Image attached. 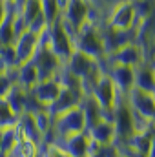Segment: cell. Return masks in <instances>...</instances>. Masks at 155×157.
<instances>
[{"label":"cell","instance_id":"4fadbf2b","mask_svg":"<svg viewBox=\"0 0 155 157\" xmlns=\"http://www.w3.org/2000/svg\"><path fill=\"white\" fill-rule=\"evenodd\" d=\"M126 101L130 104V108L133 110V113H137L139 117L146 119V121H153L155 119V102H153V93L150 91H142L139 88H133L128 95Z\"/></svg>","mask_w":155,"mask_h":157},{"label":"cell","instance_id":"ac0fdd59","mask_svg":"<svg viewBox=\"0 0 155 157\" xmlns=\"http://www.w3.org/2000/svg\"><path fill=\"white\" fill-rule=\"evenodd\" d=\"M13 75H15V84L31 91L37 84L40 82L39 71L35 68V64L29 60V62H24V64H18L15 70H13Z\"/></svg>","mask_w":155,"mask_h":157},{"label":"cell","instance_id":"4316f807","mask_svg":"<svg viewBox=\"0 0 155 157\" xmlns=\"http://www.w3.org/2000/svg\"><path fill=\"white\" fill-rule=\"evenodd\" d=\"M39 157H71L59 143L53 141H44L40 144V154Z\"/></svg>","mask_w":155,"mask_h":157},{"label":"cell","instance_id":"9c48e42d","mask_svg":"<svg viewBox=\"0 0 155 157\" xmlns=\"http://www.w3.org/2000/svg\"><path fill=\"white\" fill-rule=\"evenodd\" d=\"M44 39V33H37L33 29H24L13 42V48H15V53H17V60L18 64H24V62H29L33 59V55L37 53L39 46L42 44Z\"/></svg>","mask_w":155,"mask_h":157},{"label":"cell","instance_id":"277c9868","mask_svg":"<svg viewBox=\"0 0 155 157\" xmlns=\"http://www.w3.org/2000/svg\"><path fill=\"white\" fill-rule=\"evenodd\" d=\"M88 95H91V99L99 104V108L102 110L104 117L110 119L112 117V112H113V108L119 102V99H120L122 93H119L113 78L110 77V73L102 71L99 75V78L95 80V84L91 86V90H89Z\"/></svg>","mask_w":155,"mask_h":157},{"label":"cell","instance_id":"1f68e13d","mask_svg":"<svg viewBox=\"0 0 155 157\" xmlns=\"http://www.w3.org/2000/svg\"><path fill=\"white\" fill-rule=\"evenodd\" d=\"M148 157H155V133H153V139H152V146H150Z\"/></svg>","mask_w":155,"mask_h":157},{"label":"cell","instance_id":"83f0119b","mask_svg":"<svg viewBox=\"0 0 155 157\" xmlns=\"http://www.w3.org/2000/svg\"><path fill=\"white\" fill-rule=\"evenodd\" d=\"M13 86H15V75H13V71H7V70L0 71V99L7 97V93L13 90Z\"/></svg>","mask_w":155,"mask_h":157},{"label":"cell","instance_id":"f546056e","mask_svg":"<svg viewBox=\"0 0 155 157\" xmlns=\"http://www.w3.org/2000/svg\"><path fill=\"white\" fill-rule=\"evenodd\" d=\"M9 9H11V4H7L6 0H0V24H2V22H4V18L7 17Z\"/></svg>","mask_w":155,"mask_h":157},{"label":"cell","instance_id":"9a60e30c","mask_svg":"<svg viewBox=\"0 0 155 157\" xmlns=\"http://www.w3.org/2000/svg\"><path fill=\"white\" fill-rule=\"evenodd\" d=\"M86 132H88L91 143L97 148H106V146L115 144V128H113L112 119L102 117L100 121H97L95 124L88 126Z\"/></svg>","mask_w":155,"mask_h":157},{"label":"cell","instance_id":"30bf717a","mask_svg":"<svg viewBox=\"0 0 155 157\" xmlns=\"http://www.w3.org/2000/svg\"><path fill=\"white\" fill-rule=\"evenodd\" d=\"M64 68H66L71 75H75L78 80H84V78H88L89 75H93V73L100 68V62L95 60V59H91L89 55L78 51V49H73V53L70 55V59L64 62Z\"/></svg>","mask_w":155,"mask_h":157},{"label":"cell","instance_id":"f1b7e54d","mask_svg":"<svg viewBox=\"0 0 155 157\" xmlns=\"http://www.w3.org/2000/svg\"><path fill=\"white\" fill-rule=\"evenodd\" d=\"M40 4H42V15L46 17L47 24L57 20V18H60L59 17V9H57V0H40Z\"/></svg>","mask_w":155,"mask_h":157},{"label":"cell","instance_id":"3957f363","mask_svg":"<svg viewBox=\"0 0 155 157\" xmlns=\"http://www.w3.org/2000/svg\"><path fill=\"white\" fill-rule=\"evenodd\" d=\"M44 40L49 46V49L62 60V64L70 59V55L75 49V46H73V35L64 26V22L60 18L49 22V26H47V29L44 33Z\"/></svg>","mask_w":155,"mask_h":157},{"label":"cell","instance_id":"7a4b0ae2","mask_svg":"<svg viewBox=\"0 0 155 157\" xmlns=\"http://www.w3.org/2000/svg\"><path fill=\"white\" fill-rule=\"evenodd\" d=\"M86 130V117H84V112L80 106H75L57 117H53V128L47 135L46 141H60L64 137H70V135H75Z\"/></svg>","mask_w":155,"mask_h":157},{"label":"cell","instance_id":"7c38bea8","mask_svg":"<svg viewBox=\"0 0 155 157\" xmlns=\"http://www.w3.org/2000/svg\"><path fill=\"white\" fill-rule=\"evenodd\" d=\"M102 70L110 73V77L113 78L119 93L128 95L133 88H135V70L131 66H122V64H110L106 60L100 62Z\"/></svg>","mask_w":155,"mask_h":157},{"label":"cell","instance_id":"5bb4252c","mask_svg":"<svg viewBox=\"0 0 155 157\" xmlns=\"http://www.w3.org/2000/svg\"><path fill=\"white\" fill-rule=\"evenodd\" d=\"M68 154L71 157H91L99 148L91 143L88 132H80V133H75V135H70V137H64L60 141H57Z\"/></svg>","mask_w":155,"mask_h":157},{"label":"cell","instance_id":"4dcf8cb0","mask_svg":"<svg viewBox=\"0 0 155 157\" xmlns=\"http://www.w3.org/2000/svg\"><path fill=\"white\" fill-rule=\"evenodd\" d=\"M70 2H71V0H57V9H59V17H62V15H64V11L68 9Z\"/></svg>","mask_w":155,"mask_h":157},{"label":"cell","instance_id":"d6986e66","mask_svg":"<svg viewBox=\"0 0 155 157\" xmlns=\"http://www.w3.org/2000/svg\"><path fill=\"white\" fill-rule=\"evenodd\" d=\"M133 70H135V88H139L142 91L155 93V70L152 62L144 60L139 66H135Z\"/></svg>","mask_w":155,"mask_h":157},{"label":"cell","instance_id":"52a82bcc","mask_svg":"<svg viewBox=\"0 0 155 157\" xmlns=\"http://www.w3.org/2000/svg\"><path fill=\"white\" fill-rule=\"evenodd\" d=\"M31 62L35 64L37 71H39L40 80H46V78H55L59 75V71L62 70V60L49 49V46L46 44V40L42 39V44L39 46L37 53L33 55Z\"/></svg>","mask_w":155,"mask_h":157},{"label":"cell","instance_id":"5b68a950","mask_svg":"<svg viewBox=\"0 0 155 157\" xmlns=\"http://www.w3.org/2000/svg\"><path fill=\"white\" fill-rule=\"evenodd\" d=\"M110 119H112L113 128H115V144H124L137 132L135 130V113L130 108V104L126 101V95H120V99L115 104Z\"/></svg>","mask_w":155,"mask_h":157},{"label":"cell","instance_id":"603a6c76","mask_svg":"<svg viewBox=\"0 0 155 157\" xmlns=\"http://www.w3.org/2000/svg\"><path fill=\"white\" fill-rule=\"evenodd\" d=\"M29 97H31V91H28V90H24V88H20V86H13V90L7 93V101H9V104H11V108L20 115V113H24L26 112V108H28V102H29Z\"/></svg>","mask_w":155,"mask_h":157},{"label":"cell","instance_id":"d4e9b609","mask_svg":"<svg viewBox=\"0 0 155 157\" xmlns=\"http://www.w3.org/2000/svg\"><path fill=\"white\" fill-rule=\"evenodd\" d=\"M17 122H18V113L11 108V104L6 97L0 99V132L17 126Z\"/></svg>","mask_w":155,"mask_h":157},{"label":"cell","instance_id":"e575fe53","mask_svg":"<svg viewBox=\"0 0 155 157\" xmlns=\"http://www.w3.org/2000/svg\"><path fill=\"white\" fill-rule=\"evenodd\" d=\"M153 102H155V93H153Z\"/></svg>","mask_w":155,"mask_h":157},{"label":"cell","instance_id":"d6a6232c","mask_svg":"<svg viewBox=\"0 0 155 157\" xmlns=\"http://www.w3.org/2000/svg\"><path fill=\"white\" fill-rule=\"evenodd\" d=\"M6 2H7V4H11V6H15V2H17V0H6Z\"/></svg>","mask_w":155,"mask_h":157},{"label":"cell","instance_id":"cb8c5ba5","mask_svg":"<svg viewBox=\"0 0 155 157\" xmlns=\"http://www.w3.org/2000/svg\"><path fill=\"white\" fill-rule=\"evenodd\" d=\"M80 108H82L84 117H86V128L91 126V124H95L97 121H100V119L104 117L102 110H100L99 104L91 99V95H84V97H82V101H80Z\"/></svg>","mask_w":155,"mask_h":157},{"label":"cell","instance_id":"484cf974","mask_svg":"<svg viewBox=\"0 0 155 157\" xmlns=\"http://www.w3.org/2000/svg\"><path fill=\"white\" fill-rule=\"evenodd\" d=\"M33 119H35V124L39 128L42 139L46 141L49 132H51V128H53V115L49 113L47 108H39L37 112H33Z\"/></svg>","mask_w":155,"mask_h":157},{"label":"cell","instance_id":"44dd1931","mask_svg":"<svg viewBox=\"0 0 155 157\" xmlns=\"http://www.w3.org/2000/svg\"><path fill=\"white\" fill-rule=\"evenodd\" d=\"M15 7H17V11H18V15H20V18H22V22H24L26 28H29L42 15V4H40V0H22Z\"/></svg>","mask_w":155,"mask_h":157},{"label":"cell","instance_id":"e0dca14e","mask_svg":"<svg viewBox=\"0 0 155 157\" xmlns=\"http://www.w3.org/2000/svg\"><path fill=\"white\" fill-rule=\"evenodd\" d=\"M82 97H84V93L78 91V90L62 88L60 93H59V97H57V101H55L47 110H49V113H51L53 117H57V115H60V113H64V112L75 108V106H80Z\"/></svg>","mask_w":155,"mask_h":157},{"label":"cell","instance_id":"6da1fadb","mask_svg":"<svg viewBox=\"0 0 155 157\" xmlns=\"http://www.w3.org/2000/svg\"><path fill=\"white\" fill-rule=\"evenodd\" d=\"M73 46H75V49L89 55L91 59H95L99 62L106 60V49H104V42H102V35H100V26L97 22H93L91 18L73 35Z\"/></svg>","mask_w":155,"mask_h":157},{"label":"cell","instance_id":"8fae6325","mask_svg":"<svg viewBox=\"0 0 155 157\" xmlns=\"http://www.w3.org/2000/svg\"><path fill=\"white\" fill-rule=\"evenodd\" d=\"M144 60H146L144 49H142V46L137 40L120 46L115 53L106 57V62H110V64H122V66H131V68L139 66Z\"/></svg>","mask_w":155,"mask_h":157},{"label":"cell","instance_id":"8992f818","mask_svg":"<svg viewBox=\"0 0 155 157\" xmlns=\"http://www.w3.org/2000/svg\"><path fill=\"white\" fill-rule=\"evenodd\" d=\"M139 22L141 20L137 17V9L133 6V0H126V2L117 4L115 7L108 13V17L104 20L106 26H110L115 31H122V33L137 31Z\"/></svg>","mask_w":155,"mask_h":157},{"label":"cell","instance_id":"2e32d148","mask_svg":"<svg viewBox=\"0 0 155 157\" xmlns=\"http://www.w3.org/2000/svg\"><path fill=\"white\" fill-rule=\"evenodd\" d=\"M60 90H62V86H60V82H59L57 77L46 78V80H40L39 84L31 90V95H33V99L39 102L42 108H49L57 101Z\"/></svg>","mask_w":155,"mask_h":157},{"label":"cell","instance_id":"7402d4cb","mask_svg":"<svg viewBox=\"0 0 155 157\" xmlns=\"http://www.w3.org/2000/svg\"><path fill=\"white\" fill-rule=\"evenodd\" d=\"M39 154H40V144L20 135L7 157H39Z\"/></svg>","mask_w":155,"mask_h":157},{"label":"cell","instance_id":"836d02e7","mask_svg":"<svg viewBox=\"0 0 155 157\" xmlns=\"http://www.w3.org/2000/svg\"><path fill=\"white\" fill-rule=\"evenodd\" d=\"M150 62H152V66H153V70H155V59H152Z\"/></svg>","mask_w":155,"mask_h":157},{"label":"cell","instance_id":"ba28073f","mask_svg":"<svg viewBox=\"0 0 155 157\" xmlns=\"http://www.w3.org/2000/svg\"><path fill=\"white\" fill-rule=\"evenodd\" d=\"M89 18H91V4L88 0H71L68 9L60 17L64 26L71 31V35H75Z\"/></svg>","mask_w":155,"mask_h":157},{"label":"cell","instance_id":"ffe728a7","mask_svg":"<svg viewBox=\"0 0 155 157\" xmlns=\"http://www.w3.org/2000/svg\"><path fill=\"white\" fill-rule=\"evenodd\" d=\"M17 130H18V133H20L22 137H28V139L35 141L37 144H42V143H44V139H42V135H40L39 128H37V124H35L33 113H29V112H24V113L18 115Z\"/></svg>","mask_w":155,"mask_h":157}]
</instances>
